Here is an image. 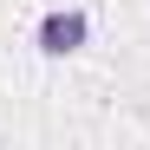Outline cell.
I'll list each match as a JSON object with an SVG mask.
<instances>
[{"mask_svg":"<svg viewBox=\"0 0 150 150\" xmlns=\"http://www.w3.org/2000/svg\"><path fill=\"white\" fill-rule=\"evenodd\" d=\"M91 39V20L79 13V7H52L39 20V52L46 59H65V52H79V46Z\"/></svg>","mask_w":150,"mask_h":150,"instance_id":"cell-1","label":"cell"}]
</instances>
